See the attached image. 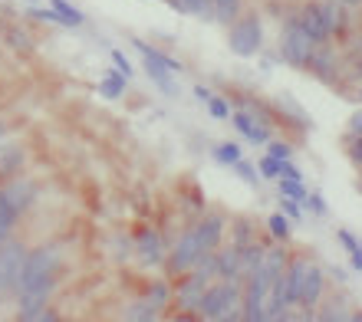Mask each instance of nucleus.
<instances>
[{"instance_id":"c9c22d12","label":"nucleus","mask_w":362,"mask_h":322,"mask_svg":"<svg viewBox=\"0 0 362 322\" xmlns=\"http://www.w3.org/2000/svg\"><path fill=\"white\" fill-rule=\"evenodd\" d=\"M336 244H339V246H343V250H346V256H349V254H356V250H362V246H359V237H356L353 230H346V227H339V230H336Z\"/></svg>"},{"instance_id":"f03ea898","label":"nucleus","mask_w":362,"mask_h":322,"mask_svg":"<svg viewBox=\"0 0 362 322\" xmlns=\"http://www.w3.org/2000/svg\"><path fill=\"white\" fill-rule=\"evenodd\" d=\"M313 53H316V43L303 33L300 20H296V4H293V7H286V17L280 23V33H276V56L290 69H306Z\"/></svg>"},{"instance_id":"8fccbe9b","label":"nucleus","mask_w":362,"mask_h":322,"mask_svg":"<svg viewBox=\"0 0 362 322\" xmlns=\"http://www.w3.org/2000/svg\"><path fill=\"white\" fill-rule=\"evenodd\" d=\"M356 99H359V105H362V83H359V93H356Z\"/></svg>"},{"instance_id":"9d476101","label":"nucleus","mask_w":362,"mask_h":322,"mask_svg":"<svg viewBox=\"0 0 362 322\" xmlns=\"http://www.w3.org/2000/svg\"><path fill=\"white\" fill-rule=\"evenodd\" d=\"M27 165H30V145L20 142V138H7L0 145V184L27 174Z\"/></svg>"},{"instance_id":"b1692460","label":"nucleus","mask_w":362,"mask_h":322,"mask_svg":"<svg viewBox=\"0 0 362 322\" xmlns=\"http://www.w3.org/2000/svg\"><path fill=\"white\" fill-rule=\"evenodd\" d=\"M47 7H53L59 13V20L66 23L69 30H76V27H86V13L73 4V0H47Z\"/></svg>"},{"instance_id":"c756f323","label":"nucleus","mask_w":362,"mask_h":322,"mask_svg":"<svg viewBox=\"0 0 362 322\" xmlns=\"http://www.w3.org/2000/svg\"><path fill=\"white\" fill-rule=\"evenodd\" d=\"M276 210L284 214L290 224H306V210H303V204H296V201H290V198H276Z\"/></svg>"},{"instance_id":"cd10ccee","label":"nucleus","mask_w":362,"mask_h":322,"mask_svg":"<svg viewBox=\"0 0 362 322\" xmlns=\"http://www.w3.org/2000/svg\"><path fill=\"white\" fill-rule=\"evenodd\" d=\"M204 109H208V115L214 122H230V112H234V105H230L228 95H218V93L204 102Z\"/></svg>"},{"instance_id":"72a5a7b5","label":"nucleus","mask_w":362,"mask_h":322,"mask_svg":"<svg viewBox=\"0 0 362 322\" xmlns=\"http://www.w3.org/2000/svg\"><path fill=\"white\" fill-rule=\"evenodd\" d=\"M109 59H112V66L119 69L125 79H135V63L129 59V53H122L119 47H109Z\"/></svg>"},{"instance_id":"7ed1b4c3","label":"nucleus","mask_w":362,"mask_h":322,"mask_svg":"<svg viewBox=\"0 0 362 322\" xmlns=\"http://www.w3.org/2000/svg\"><path fill=\"white\" fill-rule=\"evenodd\" d=\"M204 256H208V254H204V246L198 244V234H194V227H191V220H185V227L178 230V237H175L172 246H168L162 276H165V280H178V276L191 273V270H194Z\"/></svg>"},{"instance_id":"9b49d317","label":"nucleus","mask_w":362,"mask_h":322,"mask_svg":"<svg viewBox=\"0 0 362 322\" xmlns=\"http://www.w3.org/2000/svg\"><path fill=\"white\" fill-rule=\"evenodd\" d=\"M230 125H234V132L244 138V142H250V145H264L267 148V142H274V129L270 125H264L260 119H254L250 112H244V109H234L230 112Z\"/></svg>"},{"instance_id":"f8f14e48","label":"nucleus","mask_w":362,"mask_h":322,"mask_svg":"<svg viewBox=\"0 0 362 322\" xmlns=\"http://www.w3.org/2000/svg\"><path fill=\"white\" fill-rule=\"evenodd\" d=\"M303 73H310L313 79L326 85H336L339 83V56H336V43L333 47H316V53L310 56Z\"/></svg>"},{"instance_id":"0eeeda50","label":"nucleus","mask_w":362,"mask_h":322,"mask_svg":"<svg viewBox=\"0 0 362 322\" xmlns=\"http://www.w3.org/2000/svg\"><path fill=\"white\" fill-rule=\"evenodd\" d=\"M27 254H30V244L23 237H13L10 244L0 246V303H13Z\"/></svg>"},{"instance_id":"f3484780","label":"nucleus","mask_w":362,"mask_h":322,"mask_svg":"<svg viewBox=\"0 0 362 322\" xmlns=\"http://www.w3.org/2000/svg\"><path fill=\"white\" fill-rule=\"evenodd\" d=\"M257 237H260V230H257V224H254V217H230L228 220V240H224V244L247 246Z\"/></svg>"},{"instance_id":"bb28decb","label":"nucleus","mask_w":362,"mask_h":322,"mask_svg":"<svg viewBox=\"0 0 362 322\" xmlns=\"http://www.w3.org/2000/svg\"><path fill=\"white\" fill-rule=\"evenodd\" d=\"M306 194H310L306 181H286V178L276 181V198H290V201H296V204H303Z\"/></svg>"},{"instance_id":"603ef678","label":"nucleus","mask_w":362,"mask_h":322,"mask_svg":"<svg viewBox=\"0 0 362 322\" xmlns=\"http://www.w3.org/2000/svg\"><path fill=\"white\" fill-rule=\"evenodd\" d=\"M359 246H362V237H359Z\"/></svg>"},{"instance_id":"f704fd0d","label":"nucleus","mask_w":362,"mask_h":322,"mask_svg":"<svg viewBox=\"0 0 362 322\" xmlns=\"http://www.w3.org/2000/svg\"><path fill=\"white\" fill-rule=\"evenodd\" d=\"M303 210L306 214H313V217H329V208H326V201H323V194L320 191H310L306 194V201H303Z\"/></svg>"},{"instance_id":"393cba45","label":"nucleus","mask_w":362,"mask_h":322,"mask_svg":"<svg viewBox=\"0 0 362 322\" xmlns=\"http://www.w3.org/2000/svg\"><path fill=\"white\" fill-rule=\"evenodd\" d=\"M142 296H148L155 306H162L165 313L172 316V280L158 276V280H152V283H148V290H145Z\"/></svg>"},{"instance_id":"79ce46f5","label":"nucleus","mask_w":362,"mask_h":322,"mask_svg":"<svg viewBox=\"0 0 362 322\" xmlns=\"http://www.w3.org/2000/svg\"><path fill=\"white\" fill-rule=\"evenodd\" d=\"M7 138H13V122H10L7 115H0V145L7 142Z\"/></svg>"},{"instance_id":"aec40b11","label":"nucleus","mask_w":362,"mask_h":322,"mask_svg":"<svg viewBox=\"0 0 362 322\" xmlns=\"http://www.w3.org/2000/svg\"><path fill=\"white\" fill-rule=\"evenodd\" d=\"M211 7H214V23L224 27V30H228L234 20H240L244 13H247L244 0H211Z\"/></svg>"},{"instance_id":"3c124183","label":"nucleus","mask_w":362,"mask_h":322,"mask_svg":"<svg viewBox=\"0 0 362 322\" xmlns=\"http://www.w3.org/2000/svg\"><path fill=\"white\" fill-rule=\"evenodd\" d=\"M356 188H359V194H362V174H359V181H356Z\"/></svg>"},{"instance_id":"49530a36","label":"nucleus","mask_w":362,"mask_h":322,"mask_svg":"<svg viewBox=\"0 0 362 322\" xmlns=\"http://www.w3.org/2000/svg\"><path fill=\"white\" fill-rule=\"evenodd\" d=\"M333 4H339V7H346V10H349V13L362 7V0H333Z\"/></svg>"},{"instance_id":"a18cd8bd","label":"nucleus","mask_w":362,"mask_h":322,"mask_svg":"<svg viewBox=\"0 0 362 322\" xmlns=\"http://www.w3.org/2000/svg\"><path fill=\"white\" fill-rule=\"evenodd\" d=\"M349 266H353L356 273H362V250H356V254H349Z\"/></svg>"},{"instance_id":"c03bdc74","label":"nucleus","mask_w":362,"mask_h":322,"mask_svg":"<svg viewBox=\"0 0 362 322\" xmlns=\"http://www.w3.org/2000/svg\"><path fill=\"white\" fill-rule=\"evenodd\" d=\"M296 316H300V313H296V309H284V313H276V316H270V319H267V322H296Z\"/></svg>"},{"instance_id":"2eb2a0df","label":"nucleus","mask_w":362,"mask_h":322,"mask_svg":"<svg viewBox=\"0 0 362 322\" xmlns=\"http://www.w3.org/2000/svg\"><path fill=\"white\" fill-rule=\"evenodd\" d=\"M165 319H168V313H165L162 306H155L148 296L129 299V306H125V313H122V322H165Z\"/></svg>"},{"instance_id":"de8ad7c7","label":"nucleus","mask_w":362,"mask_h":322,"mask_svg":"<svg viewBox=\"0 0 362 322\" xmlns=\"http://www.w3.org/2000/svg\"><path fill=\"white\" fill-rule=\"evenodd\" d=\"M296 313H300V309H296ZM296 322H313V313H300L296 316Z\"/></svg>"},{"instance_id":"ea45409f","label":"nucleus","mask_w":362,"mask_h":322,"mask_svg":"<svg viewBox=\"0 0 362 322\" xmlns=\"http://www.w3.org/2000/svg\"><path fill=\"white\" fill-rule=\"evenodd\" d=\"M27 322H63V313H59L57 306H49V309H43L40 316H33V319H27Z\"/></svg>"},{"instance_id":"5701e85b","label":"nucleus","mask_w":362,"mask_h":322,"mask_svg":"<svg viewBox=\"0 0 362 322\" xmlns=\"http://www.w3.org/2000/svg\"><path fill=\"white\" fill-rule=\"evenodd\" d=\"M264 227H267V237L274 240V244H286V246H290V240H293V224H290L280 210H274V214L264 220Z\"/></svg>"},{"instance_id":"7c9ffc66","label":"nucleus","mask_w":362,"mask_h":322,"mask_svg":"<svg viewBox=\"0 0 362 322\" xmlns=\"http://www.w3.org/2000/svg\"><path fill=\"white\" fill-rule=\"evenodd\" d=\"M254 165H257L260 181H280V165H284V161H276V158H270L267 152H260V158L254 161Z\"/></svg>"},{"instance_id":"4be33fe9","label":"nucleus","mask_w":362,"mask_h":322,"mask_svg":"<svg viewBox=\"0 0 362 322\" xmlns=\"http://www.w3.org/2000/svg\"><path fill=\"white\" fill-rule=\"evenodd\" d=\"M142 69H145V76H148L155 85H158V93L178 95V83H175V73H172V69L158 66V63H145V59H142Z\"/></svg>"},{"instance_id":"f257e3e1","label":"nucleus","mask_w":362,"mask_h":322,"mask_svg":"<svg viewBox=\"0 0 362 322\" xmlns=\"http://www.w3.org/2000/svg\"><path fill=\"white\" fill-rule=\"evenodd\" d=\"M57 276H66V244L43 240V244L30 246L27 260H23V270H20L17 293H23V290H30V286H37V283H47V280H57Z\"/></svg>"},{"instance_id":"6e6552de","label":"nucleus","mask_w":362,"mask_h":322,"mask_svg":"<svg viewBox=\"0 0 362 322\" xmlns=\"http://www.w3.org/2000/svg\"><path fill=\"white\" fill-rule=\"evenodd\" d=\"M228 214L224 210H204L198 217H191V227L198 234V244L204 246V254H218L224 240H228Z\"/></svg>"},{"instance_id":"e433bc0d","label":"nucleus","mask_w":362,"mask_h":322,"mask_svg":"<svg viewBox=\"0 0 362 322\" xmlns=\"http://www.w3.org/2000/svg\"><path fill=\"white\" fill-rule=\"evenodd\" d=\"M280 178H286V181H303V171H300V165H296V161H284V165H280Z\"/></svg>"},{"instance_id":"412c9836","label":"nucleus","mask_w":362,"mask_h":322,"mask_svg":"<svg viewBox=\"0 0 362 322\" xmlns=\"http://www.w3.org/2000/svg\"><path fill=\"white\" fill-rule=\"evenodd\" d=\"M129 83H132V79H125L115 66H109V69H103V79H99V93H103L105 99H122L125 89H129Z\"/></svg>"},{"instance_id":"58836bf2","label":"nucleus","mask_w":362,"mask_h":322,"mask_svg":"<svg viewBox=\"0 0 362 322\" xmlns=\"http://www.w3.org/2000/svg\"><path fill=\"white\" fill-rule=\"evenodd\" d=\"M346 135H359L362 138V105L356 109L353 115H349V125H346Z\"/></svg>"},{"instance_id":"dca6fc26","label":"nucleus","mask_w":362,"mask_h":322,"mask_svg":"<svg viewBox=\"0 0 362 322\" xmlns=\"http://www.w3.org/2000/svg\"><path fill=\"white\" fill-rule=\"evenodd\" d=\"M132 47H135V53H139V56H142L145 63H158V66L172 69L175 76H181V73H185V63H178L175 56H168L165 49L152 47V43H145V40H132Z\"/></svg>"},{"instance_id":"20e7f679","label":"nucleus","mask_w":362,"mask_h":322,"mask_svg":"<svg viewBox=\"0 0 362 322\" xmlns=\"http://www.w3.org/2000/svg\"><path fill=\"white\" fill-rule=\"evenodd\" d=\"M228 49L240 59H257L267 49V30H264V17L260 13H244L228 27Z\"/></svg>"},{"instance_id":"6ab92c4d","label":"nucleus","mask_w":362,"mask_h":322,"mask_svg":"<svg viewBox=\"0 0 362 322\" xmlns=\"http://www.w3.org/2000/svg\"><path fill=\"white\" fill-rule=\"evenodd\" d=\"M175 13L181 17H194V20H204V23H214V7L211 0H165Z\"/></svg>"},{"instance_id":"39448f33","label":"nucleus","mask_w":362,"mask_h":322,"mask_svg":"<svg viewBox=\"0 0 362 322\" xmlns=\"http://www.w3.org/2000/svg\"><path fill=\"white\" fill-rule=\"evenodd\" d=\"M172 240L175 237H168L158 224H135L132 227V256L145 270H155V266L162 270Z\"/></svg>"},{"instance_id":"4c0bfd02","label":"nucleus","mask_w":362,"mask_h":322,"mask_svg":"<svg viewBox=\"0 0 362 322\" xmlns=\"http://www.w3.org/2000/svg\"><path fill=\"white\" fill-rule=\"evenodd\" d=\"M326 276H329V283L346 286V280H349V270H346V266H326Z\"/></svg>"},{"instance_id":"a878e982","label":"nucleus","mask_w":362,"mask_h":322,"mask_svg":"<svg viewBox=\"0 0 362 322\" xmlns=\"http://www.w3.org/2000/svg\"><path fill=\"white\" fill-rule=\"evenodd\" d=\"M211 158L218 161V165H224V168H230V165H238L240 158H244V145L240 142H221L211 148Z\"/></svg>"},{"instance_id":"423d86ee","label":"nucleus","mask_w":362,"mask_h":322,"mask_svg":"<svg viewBox=\"0 0 362 322\" xmlns=\"http://www.w3.org/2000/svg\"><path fill=\"white\" fill-rule=\"evenodd\" d=\"M240 293H244V286L234 283V280H214V283L204 290V296H201V303L194 313L201 316V322H218L221 316L238 313L240 309Z\"/></svg>"},{"instance_id":"2f4dec72","label":"nucleus","mask_w":362,"mask_h":322,"mask_svg":"<svg viewBox=\"0 0 362 322\" xmlns=\"http://www.w3.org/2000/svg\"><path fill=\"white\" fill-rule=\"evenodd\" d=\"M4 40H7V43L17 49V53H30V49H33V37H30L27 30H20V27H7Z\"/></svg>"},{"instance_id":"473e14b6","label":"nucleus","mask_w":362,"mask_h":322,"mask_svg":"<svg viewBox=\"0 0 362 322\" xmlns=\"http://www.w3.org/2000/svg\"><path fill=\"white\" fill-rule=\"evenodd\" d=\"M264 152H267L270 158H276V161H293L296 145L286 142V138H274V142H267V148H264Z\"/></svg>"},{"instance_id":"09e8293b","label":"nucleus","mask_w":362,"mask_h":322,"mask_svg":"<svg viewBox=\"0 0 362 322\" xmlns=\"http://www.w3.org/2000/svg\"><path fill=\"white\" fill-rule=\"evenodd\" d=\"M349 322H362V309H353V316H349Z\"/></svg>"},{"instance_id":"ddd939ff","label":"nucleus","mask_w":362,"mask_h":322,"mask_svg":"<svg viewBox=\"0 0 362 322\" xmlns=\"http://www.w3.org/2000/svg\"><path fill=\"white\" fill-rule=\"evenodd\" d=\"M353 303L343 293H326V299L313 309V322H349Z\"/></svg>"},{"instance_id":"a19ab883","label":"nucleus","mask_w":362,"mask_h":322,"mask_svg":"<svg viewBox=\"0 0 362 322\" xmlns=\"http://www.w3.org/2000/svg\"><path fill=\"white\" fill-rule=\"evenodd\" d=\"M191 93H194V99H198V102H208L211 95H214V89H208L204 83H194V85H191Z\"/></svg>"},{"instance_id":"4468645a","label":"nucleus","mask_w":362,"mask_h":322,"mask_svg":"<svg viewBox=\"0 0 362 322\" xmlns=\"http://www.w3.org/2000/svg\"><path fill=\"white\" fill-rule=\"evenodd\" d=\"M20 224H23V214H20V210H17V204L10 201L7 188L0 184V246H4V244H10V240L17 237Z\"/></svg>"},{"instance_id":"1a4fd4ad","label":"nucleus","mask_w":362,"mask_h":322,"mask_svg":"<svg viewBox=\"0 0 362 322\" xmlns=\"http://www.w3.org/2000/svg\"><path fill=\"white\" fill-rule=\"evenodd\" d=\"M329 293V276H326V266H320L316 260H310L306 266V276H303V293H300V313H313L316 306L326 299Z\"/></svg>"},{"instance_id":"c85d7f7f","label":"nucleus","mask_w":362,"mask_h":322,"mask_svg":"<svg viewBox=\"0 0 362 322\" xmlns=\"http://www.w3.org/2000/svg\"><path fill=\"white\" fill-rule=\"evenodd\" d=\"M230 171H234V174H238V178L244 181L247 188H260V174H257V165H254V161H250V158H240L238 165H230Z\"/></svg>"},{"instance_id":"37998d69","label":"nucleus","mask_w":362,"mask_h":322,"mask_svg":"<svg viewBox=\"0 0 362 322\" xmlns=\"http://www.w3.org/2000/svg\"><path fill=\"white\" fill-rule=\"evenodd\" d=\"M165 322H201V316L198 313H172Z\"/></svg>"},{"instance_id":"a211bd4d","label":"nucleus","mask_w":362,"mask_h":322,"mask_svg":"<svg viewBox=\"0 0 362 322\" xmlns=\"http://www.w3.org/2000/svg\"><path fill=\"white\" fill-rule=\"evenodd\" d=\"M214 256H218V280H234V283H240V246L224 244Z\"/></svg>"}]
</instances>
